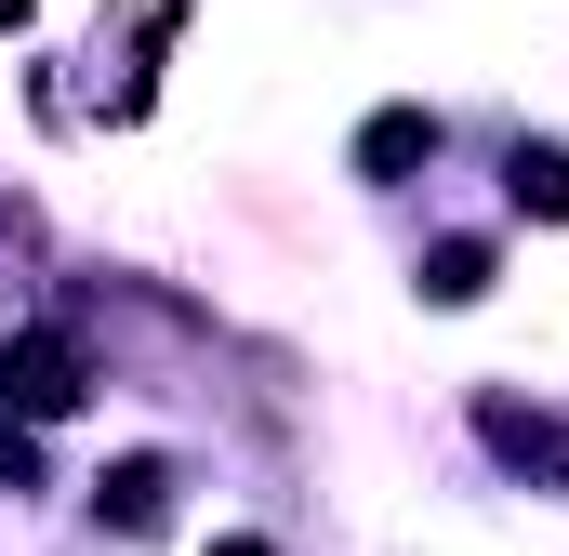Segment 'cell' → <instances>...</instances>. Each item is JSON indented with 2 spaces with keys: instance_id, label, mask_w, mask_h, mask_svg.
Masks as SVG:
<instances>
[{
  "instance_id": "obj_3",
  "label": "cell",
  "mask_w": 569,
  "mask_h": 556,
  "mask_svg": "<svg viewBox=\"0 0 569 556\" xmlns=\"http://www.w3.org/2000/svg\"><path fill=\"white\" fill-rule=\"evenodd\" d=\"M159 504H172V464H159V450H133V464L107 477V517H120V530H159Z\"/></svg>"
},
{
  "instance_id": "obj_4",
  "label": "cell",
  "mask_w": 569,
  "mask_h": 556,
  "mask_svg": "<svg viewBox=\"0 0 569 556\" xmlns=\"http://www.w3.org/2000/svg\"><path fill=\"white\" fill-rule=\"evenodd\" d=\"M517 199L569 226V146H517Z\"/></svg>"
},
{
  "instance_id": "obj_1",
  "label": "cell",
  "mask_w": 569,
  "mask_h": 556,
  "mask_svg": "<svg viewBox=\"0 0 569 556\" xmlns=\"http://www.w3.org/2000/svg\"><path fill=\"white\" fill-rule=\"evenodd\" d=\"M0 411H27V424L80 411V345H67V331H13V345H0Z\"/></svg>"
},
{
  "instance_id": "obj_6",
  "label": "cell",
  "mask_w": 569,
  "mask_h": 556,
  "mask_svg": "<svg viewBox=\"0 0 569 556\" xmlns=\"http://www.w3.org/2000/svg\"><path fill=\"white\" fill-rule=\"evenodd\" d=\"M40 477V450H27V424H0V490H27Z\"/></svg>"
},
{
  "instance_id": "obj_2",
  "label": "cell",
  "mask_w": 569,
  "mask_h": 556,
  "mask_svg": "<svg viewBox=\"0 0 569 556\" xmlns=\"http://www.w3.org/2000/svg\"><path fill=\"white\" fill-rule=\"evenodd\" d=\"M411 159H437V120H425V107H385V120L358 133V172H411Z\"/></svg>"
},
{
  "instance_id": "obj_7",
  "label": "cell",
  "mask_w": 569,
  "mask_h": 556,
  "mask_svg": "<svg viewBox=\"0 0 569 556\" xmlns=\"http://www.w3.org/2000/svg\"><path fill=\"white\" fill-rule=\"evenodd\" d=\"M0 27H27V0H0Z\"/></svg>"
},
{
  "instance_id": "obj_8",
  "label": "cell",
  "mask_w": 569,
  "mask_h": 556,
  "mask_svg": "<svg viewBox=\"0 0 569 556\" xmlns=\"http://www.w3.org/2000/svg\"><path fill=\"white\" fill-rule=\"evenodd\" d=\"M212 556H266V544H212Z\"/></svg>"
},
{
  "instance_id": "obj_5",
  "label": "cell",
  "mask_w": 569,
  "mask_h": 556,
  "mask_svg": "<svg viewBox=\"0 0 569 556\" xmlns=\"http://www.w3.org/2000/svg\"><path fill=\"white\" fill-rule=\"evenodd\" d=\"M425 291H437V305H477V291H490V252H477V239H450V252L425 266Z\"/></svg>"
}]
</instances>
